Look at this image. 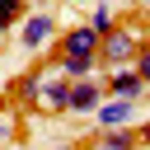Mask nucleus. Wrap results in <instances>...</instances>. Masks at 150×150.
<instances>
[{"label": "nucleus", "instance_id": "obj_1", "mask_svg": "<svg viewBox=\"0 0 150 150\" xmlns=\"http://www.w3.org/2000/svg\"><path fill=\"white\" fill-rule=\"evenodd\" d=\"M141 33L136 28H108L103 38H98V66H108V70H117V66H131L136 61V52H141Z\"/></svg>", "mask_w": 150, "mask_h": 150}, {"label": "nucleus", "instance_id": "obj_2", "mask_svg": "<svg viewBox=\"0 0 150 150\" xmlns=\"http://www.w3.org/2000/svg\"><path fill=\"white\" fill-rule=\"evenodd\" d=\"M52 52H56V56H94V61H98V33H94L89 23H75V28L56 33Z\"/></svg>", "mask_w": 150, "mask_h": 150}, {"label": "nucleus", "instance_id": "obj_3", "mask_svg": "<svg viewBox=\"0 0 150 150\" xmlns=\"http://www.w3.org/2000/svg\"><path fill=\"white\" fill-rule=\"evenodd\" d=\"M19 42L28 47V52H42V47H52L56 42V19L42 9V14H23V23H19Z\"/></svg>", "mask_w": 150, "mask_h": 150}, {"label": "nucleus", "instance_id": "obj_4", "mask_svg": "<svg viewBox=\"0 0 150 150\" xmlns=\"http://www.w3.org/2000/svg\"><path fill=\"white\" fill-rule=\"evenodd\" d=\"M98 98H103V80L98 75H84V80H70V89H66V112H94L98 108Z\"/></svg>", "mask_w": 150, "mask_h": 150}, {"label": "nucleus", "instance_id": "obj_5", "mask_svg": "<svg viewBox=\"0 0 150 150\" xmlns=\"http://www.w3.org/2000/svg\"><path fill=\"white\" fill-rule=\"evenodd\" d=\"M103 94H112V98H131V103H136V98L145 94V80H141L131 66H117V70L103 80Z\"/></svg>", "mask_w": 150, "mask_h": 150}, {"label": "nucleus", "instance_id": "obj_6", "mask_svg": "<svg viewBox=\"0 0 150 150\" xmlns=\"http://www.w3.org/2000/svg\"><path fill=\"white\" fill-rule=\"evenodd\" d=\"M131 112H136V103H131V98H112V94H103V98H98V108H94L98 131H108V127H127V122H131Z\"/></svg>", "mask_w": 150, "mask_h": 150}, {"label": "nucleus", "instance_id": "obj_7", "mask_svg": "<svg viewBox=\"0 0 150 150\" xmlns=\"http://www.w3.org/2000/svg\"><path fill=\"white\" fill-rule=\"evenodd\" d=\"M52 66H56L66 80H84V75H94V70H98V61H94V56H56V52H52Z\"/></svg>", "mask_w": 150, "mask_h": 150}, {"label": "nucleus", "instance_id": "obj_8", "mask_svg": "<svg viewBox=\"0 0 150 150\" xmlns=\"http://www.w3.org/2000/svg\"><path fill=\"white\" fill-rule=\"evenodd\" d=\"M94 145H98V150H141L131 127H108V131H98V141H94Z\"/></svg>", "mask_w": 150, "mask_h": 150}, {"label": "nucleus", "instance_id": "obj_9", "mask_svg": "<svg viewBox=\"0 0 150 150\" xmlns=\"http://www.w3.org/2000/svg\"><path fill=\"white\" fill-rule=\"evenodd\" d=\"M23 14H28V0H0V38H5L9 28H19Z\"/></svg>", "mask_w": 150, "mask_h": 150}, {"label": "nucleus", "instance_id": "obj_10", "mask_svg": "<svg viewBox=\"0 0 150 150\" xmlns=\"http://www.w3.org/2000/svg\"><path fill=\"white\" fill-rule=\"evenodd\" d=\"M89 28H94V33H98V38H103V33H108V28H117V14H112V5H98V9H94V14H89Z\"/></svg>", "mask_w": 150, "mask_h": 150}, {"label": "nucleus", "instance_id": "obj_11", "mask_svg": "<svg viewBox=\"0 0 150 150\" xmlns=\"http://www.w3.org/2000/svg\"><path fill=\"white\" fill-rule=\"evenodd\" d=\"M131 70L145 80V89H150V42H141V52H136V61H131Z\"/></svg>", "mask_w": 150, "mask_h": 150}, {"label": "nucleus", "instance_id": "obj_12", "mask_svg": "<svg viewBox=\"0 0 150 150\" xmlns=\"http://www.w3.org/2000/svg\"><path fill=\"white\" fill-rule=\"evenodd\" d=\"M136 145H150V122H145V127L136 131Z\"/></svg>", "mask_w": 150, "mask_h": 150}, {"label": "nucleus", "instance_id": "obj_13", "mask_svg": "<svg viewBox=\"0 0 150 150\" xmlns=\"http://www.w3.org/2000/svg\"><path fill=\"white\" fill-rule=\"evenodd\" d=\"M131 5H141V9H150V0H131Z\"/></svg>", "mask_w": 150, "mask_h": 150}, {"label": "nucleus", "instance_id": "obj_14", "mask_svg": "<svg viewBox=\"0 0 150 150\" xmlns=\"http://www.w3.org/2000/svg\"><path fill=\"white\" fill-rule=\"evenodd\" d=\"M56 150H75V145H56Z\"/></svg>", "mask_w": 150, "mask_h": 150}]
</instances>
